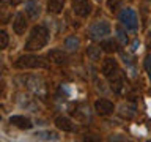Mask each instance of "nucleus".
Instances as JSON below:
<instances>
[{
    "instance_id": "4",
    "label": "nucleus",
    "mask_w": 151,
    "mask_h": 142,
    "mask_svg": "<svg viewBox=\"0 0 151 142\" xmlns=\"http://www.w3.org/2000/svg\"><path fill=\"white\" fill-rule=\"evenodd\" d=\"M24 82H25V87L30 90V92L38 98H46L47 95V88H46V84L40 76H35V74H30L27 78H24Z\"/></svg>"
},
{
    "instance_id": "11",
    "label": "nucleus",
    "mask_w": 151,
    "mask_h": 142,
    "mask_svg": "<svg viewBox=\"0 0 151 142\" xmlns=\"http://www.w3.org/2000/svg\"><path fill=\"white\" fill-rule=\"evenodd\" d=\"M25 13H27L32 19L40 17V14H41V7H40V3L35 2V0H28V2L25 3Z\"/></svg>"
},
{
    "instance_id": "12",
    "label": "nucleus",
    "mask_w": 151,
    "mask_h": 142,
    "mask_svg": "<svg viewBox=\"0 0 151 142\" xmlns=\"http://www.w3.org/2000/svg\"><path fill=\"white\" fill-rule=\"evenodd\" d=\"M47 57L50 59V62H54L57 65H63V63H66V60H68V57H66V54L61 49H52L49 54H47Z\"/></svg>"
},
{
    "instance_id": "17",
    "label": "nucleus",
    "mask_w": 151,
    "mask_h": 142,
    "mask_svg": "<svg viewBox=\"0 0 151 142\" xmlns=\"http://www.w3.org/2000/svg\"><path fill=\"white\" fill-rule=\"evenodd\" d=\"M35 136L38 139H44V141H58V134L54 131H38Z\"/></svg>"
},
{
    "instance_id": "27",
    "label": "nucleus",
    "mask_w": 151,
    "mask_h": 142,
    "mask_svg": "<svg viewBox=\"0 0 151 142\" xmlns=\"http://www.w3.org/2000/svg\"><path fill=\"white\" fill-rule=\"evenodd\" d=\"M0 118H2V115H0Z\"/></svg>"
},
{
    "instance_id": "24",
    "label": "nucleus",
    "mask_w": 151,
    "mask_h": 142,
    "mask_svg": "<svg viewBox=\"0 0 151 142\" xmlns=\"http://www.w3.org/2000/svg\"><path fill=\"white\" fill-rule=\"evenodd\" d=\"M143 65H145V70H146V73H148V78L151 79V55H148V57L145 59Z\"/></svg>"
},
{
    "instance_id": "22",
    "label": "nucleus",
    "mask_w": 151,
    "mask_h": 142,
    "mask_svg": "<svg viewBox=\"0 0 151 142\" xmlns=\"http://www.w3.org/2000/svg\"><path fill=\"white\" fill-rule=\"evenodd\" d=\"M102 49H104V51H107V52H113V51H116V44H115L113 41L107 40V41H104V43H102Z\"/></svg>"
},
{
    "instance_id": "10",
    "label": "nucleus",
    "mask_w": 151,
    "mask_h": 142,
    "mask_svg": "<svg viewBox=\"0 0 151 142\" xmlns=\"http://www.w3.org/2000/svg\"><path fill=\"white\" fill-rule=\"evenodd\" d=\"M9 123L17 126V128H21V130H30V128H33L32 120L24 117V115H11L9 117Z\"/></svg>"
},
{
    "instance_id": "9",
    "label": "nucleus",
    "mask_w": 151,
    "mask_h": 142,
    "mask_svg": "<svg viewBox=\"0 0 151 142\" xmlns=\"http://www.w3.org/2000/svg\"><path fill=\"white\" fill-rule=\"evenodd\" d=\"M120 71V66H118L116 63V60L115 59H106L104 60V63H102V74L106 76V78H110L112 74H115Z\"/></svg>"
},
{
    "instance_id": "28",
    "label": "nucleus",
    "mask_w": 151,
    "mask_h": 142,
    "mask_svg": "<svg viewBox=\"0 0 151 142\" xmlns=\"http://www.w3.org/2000/svg\"><path fill=\"white\" fill-rule=\"evenodd\" d=\"M0 76H2V73H0Z\"/></svg>"
},
{
    "instance_id": "26",
    "label": "nucleus",
    "mask_w": 151,
    "mask_h": 142,
    "mask_svg": "<svg viewBox=\"0 0 151 142\" xmlns=\"http://www.w3.org/2000/svg\"><path fill=\"white\" fill-rule=\"evenodd\" d=\"M139 46H140V41H139V40H135L134 43H132V52H135L137 49H139Z\"/></svg>"
},
{
    "instance_id": "5",
    "label": "nucleus",
    "mask_w": 151,
    "mask_h": 142,
    "mask_svg": "<svg viewBox=\"0 0 151 142\" xmlns=\"http://www.w3.org/2000/svg\"><path fill=\"white\" fill-rule=\"evenodd\" d=\"M120 22L129 30H137V27H139L137 13L132 8H123L120 13Z\"/></svg>"
},
{
    "instance_id": "6",
    "label": "nucleus",
    "mask_w": 151,
    "mask_h": 142,
    "mask_svg": "<svg viewBox=\"0 0 151 142\" xmlns=\"http://www.w3.org/2000/svg\"><path fill=\"white\" fill-rule=\"evenodd\" d=\"M71 5L74 14H77L79 17H88L93 11V5L90 0H73Z\"/></svg>"
},
{
    "instance_id": "21",
    "label": "nucleus",
    "mask_w": 151,
    "mask_h": 142,
    "mask_svg": "<svg viewBox=\"0 0 151 142\" xmlns=\"http://www.w3.org/2000/svg\"><path fill=\"white\" fill-rule=\"evenodd\" d=\"M116 40L121 43V44H126L127 43V35H126V32L123 30L121 27H116Z\"/></svg>"
},
{
    "instance_id": "8",
    "label": "nucleus",
    "mask_w": 151,
    "mask_h": 142,
    "mask_svg": "<svg viewBox=\"0 0 151 142\" xmlns=\"http://www.w3.org/2000/svg\"><path fill=\"white\" fill-rule=\"evenodd\" d=\"M94 109H96V112L99 115H109V114H112L115 111V106H113V103L110 99H106V98H101L98 99L96 103H94Z\"/></svg>"
},
{
    "instance_id": "15",
    "label": "nucleus",
    "mask_w": 151,
    "mask_h": 142,
    "mask_svg": "<svg viewBox=\"0 0 151 142\" xmlns=\"http://www.w3.org/2000/svg\"><path fill=\"white\" fill-rule=\"evenodd\" d=\"M80 47V40L76 35H71V36H66L65 38V49L69 51V52H74Z\"/></svg>"
},
{
    "instance_id": "2",
    "label": "nucleus",
    "mask_w": 151,
    "mask_h": 142,
    "mask_svg": "<svg viewBox=\"0 0 151 142\" xmlns=\"http://www.w3.org/2000/svg\"><path fill=\"white\" fill-rule=\"evenodd\" d=\"M49 63L42 59V57H38V55H32V54H27V55H21L19 59L14 62V68L17 70H30V68H47Z\"/></svg>"
},
{
    "instance_id": "1",
    "label": "nucleus",
    "mask_w": 151,
    "mask_h": 142,
    "mask_svg": "<svg viewBox=\"0 0 151 142\" xmlns=\"http://www.w3.org/2000/svg\"><path fill=\"white\" fill-rule=\"evenodd\" d=\"M49 38H50V35H49V30H47L46 25H35L25 41V49L27 51H40L47 46Z\"/></svg>"
},
{
    "instance_id": "19",
    "label": "nucleus",
    "mask_w": 151,
    "mask_h": 142,
    "mask_svg": "<svg viewBox=\"0 0 151 142\" xmlns=\"http://www.w3.org/2000/svg\"><path fill=\"white\" fill-rule=\"evenodd\" d=\"M11 21V11H8V9H0V24L5 25V24H8Z\"/></svg>"
},
{
    "instance_id": "7",
    "label": "nucleus",
    "mask_w": 151,
    "mask_h": 142,
    "mask_svg": "<svg viewBox=\"0 0 151 142\" xmlns=\"http://www.w3.org/2000/svg\"><path fill=\"white\" fill-rule=\"evenodd\" d=\"M28 27V21L24 13H17L13 19V30L16 32V35H24Z\"/></svg>"
},
{
    "instance_id": "23",
    "label": "nucleus",
    "mask_w": 151,
    "mask_h": 142,
    "mask_svg": "<svg viewBox=\"0 0 151 142\" xmlns=\"http://www.w3.org/2000/svg\"><path fill=\"white\" fill-rule=\"evenodd\" d=\"M120 5H121L120 0H109V2H107V7H109V9H110L112 13H115Z\"/></svg>"
},
{
    "instance_id": "16",
    "label": "nucleus",
    "mask_w": 151,
    "mask_h": 142,
    "mask_svg": "<svg viewBox=\"0 0 151 142\" xmlns=\"http://www.w3.org/2000/svg\"><path fill=\"white\" fill-rule=\"evenodd\" d=\"M87 55H88L90 60L98 62L99 59H101V55H102V49L98 47V46H88L87 47Z\"/></svg>"
},
{
    "instance_id": "25",
    "label": "nucleus",
    "mask_w": 151,
    "mask_h": 142,
    "mask_svg": "<svg viewBox=\"0 0 151 142\" xmlns=\"http://www.w3.org/2000/svg\"><path fill=\"white\" fill-rule=\"evenodd\" d=\"M21 0H0V3L2 5H8V7H14V5H17Z\"/></svg>"
},
{
    "instance_id": "14",
    "label": "nucleus",
    "mask_w": 151,
    "mask_h": 142,
    "mask_svg": "<svg viewBox=\"0 0 151 142\" xmlns=\"http://www.w3.org/2000/svg\"><path fill=\"white\" fill-rule=\"evenodd\" d=\"M65 8V0H47V11L52 14H60Z\"/></svg>"
},
{
    "instance_id": "18",
    "label": "nucleus",
    "mask_w": 151,
    "mask_h": 142,
    "mask_svg": "<svg viewBox=\"0 0 151 142\" xmlns=\"http://www.w3.org/2000/svg\"><path fill=\"white\" fill-rule=\"evenodd\" d=\"M121 115L126 117V118H132L135 115V106H132V104H123L121 106Z\"/></svg>"
},
{
    "instance_id": "13",
    "label": "nucleus",
    "mask_w": 151,
    "mask_h": 142,
    "mask_svg": "<svg viewBox=\"0 0 151 142\" xmlns=\"http://www.w3.org/2000/svg\"><path fill=\"white\" fill-rule=\"evenodd\" d=\"M55 125H57V128H60V130H63V131H74L73 120H69V118L65 117V115L57 117L55 118Z\"/></svg>"
},
{
    "instance_id": "20",
    "label": "nucleus",
    "mask_w": 151,
    "mask_h": 142,
    "mask_svg": "<svg viewBox=\"0 0 151 142\" xmlns=\"http://www.w3.org/2000/svg\"><path fill=\"white\" fill-rule=\"evenodd\" d=\"M8 43H9V38H8V33L0 30V51L6 49L8 47Z\"/></svg>"
},
{
    "instance_id": "3",
    "label": "nucleus",
    "mask_w": 151,
    "mask_h": 142,
    "mask_svg": "<svg viewBox=\"0 0 151 142\" xmlns=\"http://www.w3.org/2000/svg\"><path fill=\"white\" fill-rule=\"evenodd\" d=\"M110 24L107 21H94L91 25L88 27V38H91V40L98 41V40H106V38L110 35Z\"/></svg>"
}]
</instances>
